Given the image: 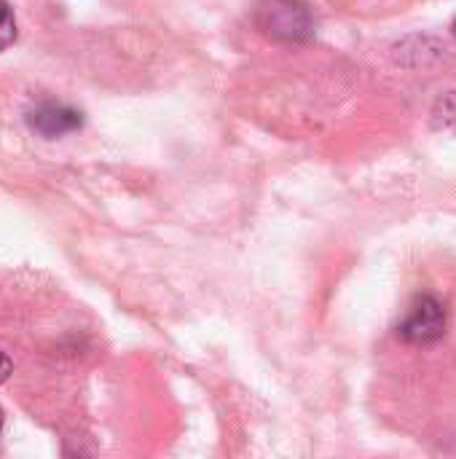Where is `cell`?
<instances>
[{
  "label": "cell",
  "instance_id": "obj_5",
  "mask_svg": "<svg viewBox=\"0 0 456 459\" xmlns=\"http://www.w3.org/2000/svg\"><path fill=\"white\" fill-rule=\"evenodd\" d=\"M11 371H13V363H11V358L0 350V385L11 377Z\"/></svg>",
  "mask_w": 456,
  "mask_h": 459
},
{
  "label": "cell",
  "instance_id": "obj_6",
  "mask_svg": "<svg viewBox=\"0 0 456 459\" xmlns=\"http://www.w3.org/2000/svg\"><path fill=\"white\" fill-rule=\"evenodd\" d=\"M3 422H5V417H3V409H0V430H3Z\"/></svg>",
  "mask_w": 456,
  "mask_h": 459
},
{
  "label": "cell",
  "instance_id": "obj_1",
  "mask_svg": "<svg viewBox=\"0 0 456 459\" xmlns=\"http://www.w3.org/2000/svg\"><path fill=\"white\" fill-rule=\"evenodd\" d=\"M253 22L277 43H304L314 35V16L306 0H255Z\"/></svg>",
  "mask_w": 456,
  "mask_h": 459
},
{
  "label": "cell",
  "instance_id": "obj_3",
  "mask_svg": "<svg viewBox=\"0 0 456 459\" xmlns=\"http://www.w3.org/2000/svg\"><path fill=\"white\" fill-rule=\"evenodd\" d=\"M27 124L32 132H38L46 140L70 134L75 129L83 126V113L70 108V105H59V102H40L32 110H27Z\"/></svg>",
  "mask_w": 456,
  "mask_h": 459
},
{
  "label": "cell",
  "instance_id": "obj_2",
  "mask_svg": "<svg viewBox=\"0 0 456 459\" xmlns=\"http://www.w3.org/2000/svg\"><path fill=\"white\" fill-rule=\"evenodd\" d=\"M446 333V309L438 299L422 296L414 301L403 323L398 325V336L409 344H435Z\"/></svg>",
  "mask_w": 456,
  "mask_h": 459
},
{
  "label": "cell",
  "instance_id": "obj_4",
  "mask_svg": "<svg viewBox=\"0 0 456 459\" xmlns=\"http://www.w3.org/2000/svg\"><path fill=\"white\" fill-rule=\"evenodd\" d=\"M16 40V16L8 0H0V51H5Z\"/></svg>",
  "mask_w": 456,
  "mask_h": 459
},
{
  "label": "cell",
  "instance_id": "obj_7",
  "mask_svg": "<svg viewBox=\"0 0 456 459\" xmlns=\"http://www.w3.org/2000/svg\"><path fill=\"white\" fill-rule=\"evenodd\" d=\"M454 32H456V22H454Z\"/></svg>",
  "mask_w": 456,
  "mask_h": 459
}]
</instances>
